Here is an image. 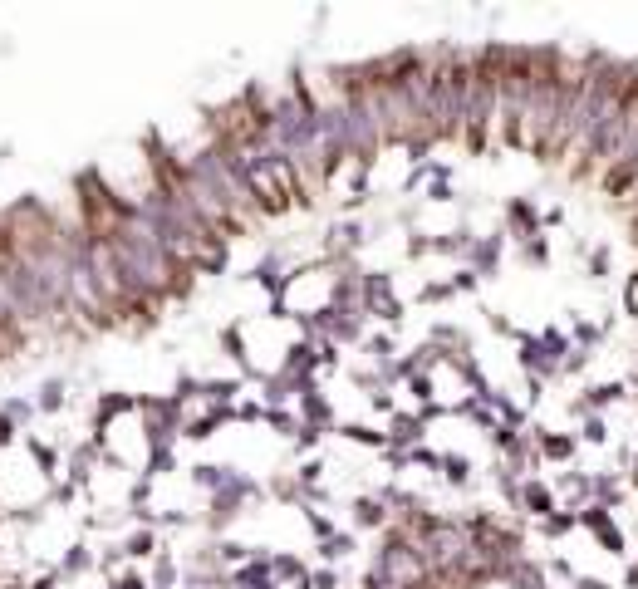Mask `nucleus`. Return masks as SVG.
Instances as JSON below:
<instances>
[{
  "instance_id": "5701e85b",
  "label": "nucleus",
  "mask_w": 638,
  "mask_h": 589,
  "mask_svg": "<svg viewBox=\"0 0 638 589\" xmlns=\"http://www.w3.org/2000/svg\"><path fill=\"white\" fill-rule=\"evenodd\" d=\"M334 236H339V246H349V251H354V246H363L368 226H363V221H339V226H334Z\"/></svg>"
},
{
  "instance_id": "49530a36",
  "label": "nucleus",
  "mask_w": 638,
  "mask_h": 589,
  "mask_svg": "<svg viewBox=\"0 0 638 589\" xmlns=\"http://www.w3.org/2000/svg\"><path fill=\"white\" fill-rule=\"evenodd\" d=\"M35 589H59V585H54V575H44V580H35Z\"/></svg>"
},
{
  "instance_id": "e433bc0d",
  "label": "nucleus",
  "mask_w": 638,
  "mask_h": 589,
  "mask_svg": "<svg viewBox=\"0 0 638 589\" xmlns=\"http://www.w3.org/2000/svg\"><path fill=\"white\" fill-rule=\"evenodd\" d=\"M310 589H339V575H334V570H315V575H310Z\"/></svg>"
},
{
  "instance_id": "393cba45",
  "label": "nucleus",
  "mask_w": 638,
  "mask_h": 589,
  "mask_svg": "<svg viewBox=\"0 0 638 589\" xmlns=\"http://www.w3.org/2000/svg\"><path fill=\"white\" fill-rule=\"evenodd\" d=\"M521 261H526V266H545V261H550V241H545V236H531V241L521 246Z\"/></svg>"
},
{
  "instance_id": "f257e3e1",
  "label": "nucleus",
  "mask_w": 638,
  "mask_h": 589,
  "mask_svg": "<svg viewBox=\"0 0 638 589\" xmlns=\"http://www.w3.org/2000/svg\"><path fill=\"white\" fill-rule=\"evenodd\" d=\"M359 309H363V314H378L383 324H403V299H393V280H388V270H368V275H359Z\"/></svg>"
},
{
  "instance_id": "f03ea898",
  "label": "nucleus",
  "mask_w": 638,
  "mask_h": 589,
  "mask_svg": "<svg viewBox=\"0 0 638 589\" xmlns=\"http://www.w3.org/2000/svg\"><path fill=\"white\" fill-rule=\"evenodd\" d=\"M516 344H521V354H516V359H521V369L531 374V383L560 379V364H565V359H560V354H550V349L540 344V334H521V329H516Z\"/></svg>"
},
{
  "instance_id": "423d86ee",
  "label": "nucleus",
  "mask_w": 638,
  "mask_h": 589,
  "mask_svg": "<svg viewBox=\"0 0 638 589\" xmlns=\"http://www.w3.org/2000/svg\"><path fill=\"white\" fill-rule=\"evenodd\" d=\"M300 417H305V427H319V432H334V407H329V398L319 388H310L300 398Z\"/></svg>"
},
{
  "instance_id": "a211bd4d",
  "label": "nucleus",
  "mask_w": 638,
  "mask_h": 589,
  "mask_svg": "<svg viewBox=\"0 0 638 589\" xmlns=\"http://www.w3.org/2000/svg\"><path fill=\"white\" fill-rule=\"evenodd\" d=\"M574 525H579V516H574V511H550V516L540 520V530H545L550 540H555V535H570Z\"/></svg>"
},
{
  "instance_id": "6e6552de",
  "label": "nucleus",
  "mask_w": 638,
  "mask_h": 589,
  "mask_svg": "<svg viewBox=\"0 0 638 589\" xmlns=\"http://www.w3.org/2000/svg\"><path fill=\"white\" fill-rule=\"evenodd\" d=\"M197 393H202V403H207L212 412H226V407H231V398L241 393V383H236V379H202Z\"/></svg>"
},
{
  "instance_id": "c85d7f7f",
  "label": "nucleus",
  "mask_w": 638,
  "mask_h": 589,
  "mask_svg": "<svg viewBox=\"0 0 638 589\" xmlns=\"http://www.w3.org/2000/svg\"><path fill=\"white\" fill-rule=\"evenodd\" d=\"M265 422H270L275 432H285V437H295V432H300V422H295L290 412H280V407H265Z\"/></svg>"
},
{
  "instance_id": "a19ab883",
  "label": "nucleus",
  "mask_w": 638,
  "mask_h": 589,
  "mask_svg": "<svg viewBox=\"0 0 638 589\" xmlns=\"http://www.w3.org/2000/svg\"><path fill=\"white\" fill-rule=\"evenodd\" d=\"M108 589H148V585H143V575H123V580H113Z\"/></svg>"
},
{
  "instance_id": "7ed1b4c3",
  "label": "nucleus",
  "mask_w": 638,
  "mask_h": 589,
  "mask_svg": "<svg viewBox=\"0 0 638 589\" xmlns=\"http://www.w3.org/2000/svg\"><path fill=\"white\" fill-rule=\"evenodd\" d=\"M501 246H506V241H501V231H496V236H476V241H471V251H467V261H471L467 270H471L476 280H481V275H496V266H501Z\"/></svg>"
},
{
  "instance_id": "4c0bfd02",
  "label": "nucleus",
  "mask_w": 638,
  "mask_h": 589,
  "mask_svg": "<svg viewBox=\"0 0 638 589\" xmlns=\"http://www.w3.org/2000/svg\"><path fill=\"white\" fill-rule=\"evenodd\" d=\"M368 398H373V407H378V412H398V403H393V393H388V388H373Z\"/></svg>"
},
{
  "instance_id": "39448f33",
  "label": "nucleus",
  "mask_w": 638,
  "mask_h": 589,
  "mask_svg": "<svg viewBox=\"0 0 638 589\" xmlns=\"http://www.w3.org/2000/svg\"><path fill=\"white\" fill-rule=\"evenodd\" d=\"M231 585H236V589H275L270 555H251L246 565H236V570H231Z\"/></svg>"
},
{
  "instance_id": "ea45409f",
  "label": "nucleus",
  "mask_w": 638,
  "mask_h": 589,
  "mask_svg": "<svg viewBox=\"0 0 638 589\" xmlns=\"http://www.w3.org/2000/svg\"><path fill=\"white\" fill-rule=\"evenodd\" d=\"M452 290H476V275H471V270H457V280H452Z\"/></svg>"
},
{
  "instance_id": "58836bf2",
  "label": "nucleus",
  "mask_w": 638,
  "mask_h": 589,
  "mask_svg": "<svg viewBox=\"0 0 638 589\" xmlns=\"http://www.w3.org/2000/svg\"><path fill=\"white\" fill-rule=\"evenodd\" d=\"M30 452H35V462H40L44 472H54V452H49L44 442H30Z\"/></svg>"
},
{
  "instance_id": "6ab92c4d",
  "label": "nucleus",
  "mask_w": 638,
  "mask_h": 589,
  "mask_svg": "<svg viewBox=\"0 0 638 589\" xmlns=\"http://www.w3.org/2000/svg\"><path fill=\"white\" fill-rule=\"evenodd\" d=\"M216 422H221L216 412H202V417H187V422H182V437H192V442H207V437L216 432Z\"/></svg>"
},
{
  "instance_id": "72a5a7b5",
  "label": "nucleus",
  "mask_w": 638,
  "mask_h": 589,
  "mask_svg": "<svg viewBox=\"0 0 638 589\" xmlns=\"http://www.w3.org/2000/svg\"><path fill=\"white\" fill-rule=\"evenodd\" d=\"M599 545H604L609 555H624V545H629V540H624V530H619V525H609V530L599 535Z\"/></svg>"
},
{
  "instance_id": "c756f323",
  "label": "nucleus",
  "mask_w": 638,
  "mask_h": 589,
  "mask_svg": "<svg viewBox=\"0 0 638 589\" xmlns=\"http://www.w3.org/2000/svg\"><path fill=\"white\" fill-rule=\"evenodd\" d=\"M89 565H94V555H89L84 545H74V550L64 555V575H79V570H89Z\"/></svg>"
},
{
  "instance_id": "c03bdc74",
  "label": "nucleus",
  "mask_w": 638,
  "mask_h": 589,
  "mask_svg": "<svg viewBox=\"0 0 638 589\" xmlns=\"http://www.w3.org/2000/svg\"><path fill=\"white\" fill-rule=\"evenodd\" d=\"M427 196H432V201H452V187H447V182H432V192H427Z\"/></svg>"
},
{
  "instance_id": "79ce46f5",
  "label": "nucleus",
  "mask_w": 638,
  "mask_h": 589,
  "mask_svg": "<svg viewBox=\"0 0 638 589\" xmlns=\"http://www.w3.org/2000/svg\"><path fill=\"white\" fill-rule=\"evenodd\" d=\"M560 221H565V206H550V211L540 216V226H560Z\"/></svg>"
},
{
  "instance_id": "9b49d317",
  "label": "nucleus",
  "mask_w": 638,
  "mask_h": 589,
  "mask_svg": "<svg viewBox=\"0 0 638 589\" xmlns=\"http://www.w3.org/2000/svg\"><path fill=\"white\" fill-rule=\"evenodd\" d=\"M531 437L540 442V457H550V462H570L579 447V437H555V432H531Z\"/></svg>"
},
{
  "instance_id": "7c9ffc66",
  "label": "nucleus",
  "mask_w": 638,
  "mask_h": 589,
  "mask_svg": "<svg viewBox=\"0 0 638 589\" xmlns=\"http://www.w3.org/2000/svg\"><path fill=\"white\" fill-rule=\"evenodd\" d=\"M452 280H432V285H423V304H442V299H452Z\"/></svg>"
},
{
  "instance_id": "ddd939ff",
  "label": "nucleus",
  "mask_w": 638,
  "mask_h": 589,
  "mask_svg": "<svg viewBox=\"0 0 638 589\" xmlns=\"http://www.w3.org/2000/svg\"><path fill=\"white\" fill-rule=\"evenodd\" d=\"M349 442H363V447H373V452H383L388 447V432H373L368 422H349V427H339Z\"/></svg>"
},
{
  "instance_id": "dca6fc26",
  "label": "nucleus",
  "mask_w": 638,
  "mask_h": 589,
  "mask_svg": "<svg viewBox=\"0 0 638 589\" xmlns=\"http://www.w3.org/2000/svg\"><path fill=\"white\" fill-rule=\"evenodd\" d=\"M579 442H589V447H604V442H609V427H604V417H599V412L579 417Z\"/></svg>"
},
{
  "instance_id": "f3484780",
  "label": "nucleus",
  "mask_w": 638,
  "mask_h": 589,
  "mask_svg": "<svg viewBox=\"0 0 638 589\" xmlns=\"http://www.w3.org/2000/svg\"><path fill=\"white\" fill-rule=\"evenodd\" d=\"M442 472H447L452 487H467V482H471V462H467L462 452H447V457H442Z\"/></svg>"
},
{
  "instance_id": "2f4dec72",
  "label": "nucleus",
  "mask_w": 638,
  "mask_h": 589,
  "mask_svg": "<svg viewBox=\"0 0 638 589\" xmlns=\"http://www.w3.org/2000/svg\"><path fill=\"white\" fill-rule=\"evenodd\" d=\"M305 520H310V530H315L319 540H329V535H339V530H334V520H329V516H319V511H305Z\"/></svg>"
},
{
  "instance_id": "2eb2a0df",
  "label": "nucleus",
  "mask_w": 638,
  "mask_h": 589,
  "mask_svg": "<svg viewBox=\"0 0 638 589\" xmlns=\"http://www.w3.org/2000/svg\"><path fill=\"white\" fill-rule=\"evenodd\" d=\"M574 516H579V525H584V530H594V535H604V530L614 525V516H609V506H594V501H589L584 511H574Z\"/></svg>"
},
{
  "instance_id": "b1692460",
  "label": "nucleus",
  "mask_w": 638,
  "mask_h": 589,
  "mask_svg": "<svg viewBox=\"0 0 638 589\" xmlns=\"http://www.w3.org/2000/svg\"><path fill=\"white\" fill-rule=\"evenodd\" d=\"M604 339V324H589V319H574V349H594Z\"/></svg>"
},
{
  "instance_id": "a878e982",
  "label": "nucleus",
  "mask_w": 638,
  "mask_h": 589,
  "mask_svg": "<svg viewBox=\"0 0 638 589\" xmlns=\"http://www.w3.org/2000/svg\"><path fill=\"white\" fill-rule=\"evenodd\" d=\"M94 457H99V442H94V447H79V452H74V462H69V477H74V482H84V477H89V467H94Z\"/></svg>"
},
{
  "instance_id": "4be33fe9",
  "label": "nucleus",
  "mask_w": 638,
  "mask_h": 589,
  "mask_svg": "<svg viewBox=\"0 0 638 589\" xmlns=\"http://www.w3.org/2000/svg\"><path fill=\"white\" fill-rule=\"evenodd\" d=\"M152 585H157V589H172V585H177V560H172L167 550H162V555H157V565H152Z\"/></svg>"
},
{
  "instance_id": "0eeeda50",
  "label": "nucleus",
  "mask_w": 638,
  "mask_h": 589,
  "mask_svg": "<svg viewBox=\"0 0 638 589\" xmlns=\"http://www.w3.org/2000/svg\"><path fill=\"white\" fill-rule=\"evenodd\" d=\"M506 216H511V226L521 231L516 241H531V236H540V216H535V201H531V196H511V201H506Z\"/></svg>"
},
{
  "instance_id": "cd10ccee",
  "label": "nucleus",
  "mask_w": 638,
  "mask_h": 589,
  "mask_svg": "<svg viewBox=\"0 0 638 589\" xmlns=\"http://www.w3.org/2000/svg\"><path fill=\"white\" fill-rule=\"evenodd\" d=\"M167 472H172V452H148L143 477H148V482H157V477H167Z\"/></svg>"
},
{
  "instance_id": "473e14b6",
  "label": "nucleus",
  "mask_w": 638,
  "mask_h": 589,
  "mask_svg": "<svg viewBox=\"0 0 638 589\" xmlns=\"http://www.w3.org/2000/svg\"><path fill=\"white\" fill-rule=\"evenodd\" d=\"M589 275H594V280H604V275H609V246L589 251Z\"/></svg>"
},
{
  "instance_id": "f704fd0d",
  "label": "nucleus",
  "mask_w": 638,
  "mask_h": 589,
  "mask_svg": "<svg viewBox=\"0 0 638 589\" xmlns=\"http://www.w3.org/2000/svg\"><path fill=\"white\" fill-rule=\"evenodd\" d=\"M319 437H324L319 427H305V422H300V432H295V447H300V452H315V447H319Z\"/></svg>"
},
{
  "instance_id": "20e7f679",
  "label": "nucleus",
  "mask_w": 638,
  "mask_h": 589,
  "mask_svg": "<svg viewBox=\"0 0 638 589\" xmlns=\"http://www.w3.org/2000/svg\"><path fill=\"white\" fill-rule=\"evenodd\" d=\"M423 417H408V412H393V422H388V447L383 452H413V447H423Z\"/></svg>"
},
{
  "instance_id": "4468645a",
  "label": "nucleus",
  "mask_w": 638,
  "mask_h": 589,
  "mask_svg": "<svg viewBox=\"0 0 638 589\" xmlns=\"http://www.w3.org/2000/svg\"><path fill=\"white\" fill-rule=\"evenodd\" d=\"M589 501L614 511V506H619V477H614V472H599V477H594V496H589Z\"/></svg>"
},
{
  "instance_id": "37998d69",
  "label": "nucleus",
  "mask_w": 638,
  "mask_h": 589,
  "mask_svg": "<svg viewBox=\"0 0 638 589\" xmlns=\"http://www.w3.org/2000/svg\"><path fill=\"white\" fill-rule=\"evenodd\" d=\"M574 589H614V585H604V580H594V575H579Z\"/></svg>"
},
{
  "instance_id": "a18cd8bd",
  "label": "nucleus",
  "mask_w": 638,
  "mask_h": 589,
  "mask_svg": "<svg viewBox=\"0 0 638 589\" xmlns=\"http://www.w3.org/2000/svg\"><path fill=\"white\" fill-rule=\"evenodd\" d=\"M624 589H638V565H629V570H624Z\"/></svg>"
},
{
  "instance_id": "f8f14e48",
  "label": "nucleus",
  "mask_w": 638,
  "mask_h": 589,
  "mask_svg": "<svg viewBox=\"0 0 638 589\" xmlns=\"http://www.w3.org/2000/svg\"><path fill=\"white\" fill-rule=\"evenodd\" d=\"M231 477H236V472H231V467H221V462H197V467H192V482H197L202 491H212V496L226 487Z\"/></svg>"
},
{
  "instance_id": "1a4fd4ad",
  "label": "nucleus",
  "mask_w": 638,
  "mask_h": 589,
  "mask_svg": "<svg viewBox=\"0 0 638 589\" xmlns=\"http://www.w3.org/2000/svg\"><path fill=\"white\" fill-rule=\"evenodd\" d=\"M354 525H359V530H378V525H388V506H383L378 496H359V501H354Z\"/></svg>"
},
{
  "instance_id": "aec40b11",
  "label": "nucleus",
  "mask_w": 638,
  "mask_h": 589,
  "mask_svg": "<svg viewBox=\"0 0 638 589\" xmlns=\"http://www.w3.org/2000/svg\"><path fill=\"white\" fill-rule=\"evenodd\" d=\"M152 550H157V535H152V530H138V535L123 540V555H133V560H143V555H152Z\"/></svg>"
},
{
  "instance_id": "bb28decb",
  "label": "nucleus",
  "mask_w": 638,
  "mask_h": 589,
  "mask_svg": "<svg viewBox=\"0 0 638 589\" xmlns=\"http://www.w3.org/2000/svg\"><path fill=\"white\" fill-rule=\"evenodd\" d=\"M40 407H44V412H59V407H64V383H59V379H49V383L40 388Z\"/></svg>"
},
{
  "instance_id": "c9c22d12",
  "label": "nucleus",
  "mask_w": 638,
  "mask_h": 589,
  "mask_svg": "<svg viewBox=\"0 0 638 589\" xmlns=\"http://www.w3.org/2000/svg\"><path fill=\"white\" fill-rule=\"evenodd\" d=\"M584 364H589V349H570V354H565V364H560V374H579Z\"/></svg>"
},
{
  "instance_id": "412c9836",
  "label": "nucleus",
  "mask_w": 638,
  "mask_h": 589,
  "mask_svg": "<svg viewBox=\"0 0 638 589\" xmlns=\"http://www.w3.org/2000/svg\"><path fill=\"white\" fill-rule=\"evenodd\" d=\"M349 550H354V535H329V540H319V560H329V565L344 560Z\"/></svg>"
},
{
  "instance_id": "9d476101",
  "label": "nucleus",
  "mask_w": 638,
  "mask_h": 589,
  "mask_svg": "<svg viewBox=\"0 0 638 589\" xmlns=\"http://www.w3.org/2000/svg\"><path fill=\"white\" fill-rule=\"evenodd\" d=\"M521 506H526L531 516H540V520H545V516L555 511V496H550V487H545V482H521Z\"/></svg>"
}]
</instances>
